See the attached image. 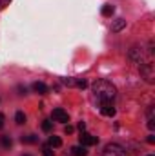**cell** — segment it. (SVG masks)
<instances>
[{
    "label": "cell",
    "instance_id": "6da1fadb",
    "mask_svg": "<svg viewBox=\"0 0 155 156\" xmlns=\"http://www.w3.org/2000/svg\"><path fill=\"white\" fill-rule=\"evenodd\" d=\"M91 93H93V98L102 104V102H113L117 94L115 85L108 80H97L93 85H91Z\"/></svg>",
    "mask_w": 155,
    "mask_h": 156
},
{
    "label": "cell",
    "instance_id": "7a4b0ae2",
    "mask_svg": "<svg viewBox=\"0 0 155 156\" xmlns=\"http://www.w3.org/2000/svg\"><path fill=\"white\" fill-rule=\"evenodd\" d=\"M128 58H130L133 64H139V66H142V64H146V51H144L142 47L135 45V47H131V49H130V53H128Z\"/></svg>",
    "mask_w": 155,
    "mask_h": 156
},
{
    "label": "cell",
    "instance_id": "3957f363",
    "mask_svg": "<svg viewBox=\"0 0 155 156\" xmlns=\"http://www.w3.org/2000/svg\"><path fill=\"white\" fill-rule=\"evenodd\" d=\"M141 76L144 78L148 83H153L155 82V66L152 62H146L141 66Z\"/></svg>",
    "mask_w": 155,
    "mask_h": 156
},
{
    "label": "cell",
    "instance_id": "277c9868",
    "mask_svg": "<svg viewBox=\"0 0 155 156\" xmlns=\"http://www.w3.org/2000/svg\"><path fill=\"white\" fill-rule=\"evenodd\" d=\"M102 156H126V151L119 144H108L102 151Z\"/></svg>",
    "mask_w": 155,
    "mask_h": 156
},
{
    "label": "cell",
    "instance_id": "5b68a950",
    "mask_svg": "<svg viewBox=\"0 0 155 156\" xmlns=\"http://www.w3.org/2000/svg\"><path fill=\"white\" fill-rule=\"evenodd\" d=\"M78 142H80V145H84V147H88V145H97L99 144V138L97 136H91V134H88V133H80V136H78Z\"/></svg>",
    "mask_w": 155,
    "mask_h": 156
},
{
    "label": "cell",
    "instance_id": "8992f818",
    "mask_svg": "<svg viewBox=\"0 0 155 156\" xmlns=\"http://www.w3.org/2000/svg\"><path fill=\"white\" fill-rule=\"evenodd\" d=\"M53 120L55 122H60V123H66V122H70V116H68V113L64 111V109H60V107H57V109H53Z\"/></svg>",
    "mask_w": 155,
    "mask_h": 156
},
{
    "label": "cell",
    "instance_id": "52a82bcc",
    "mask_svg": "<svg viewBox=\"0 0 155 156\" xmlns=\"http://www.w3.org/2000/svg\"><path fill=\"white\" fill-rule=\"evenodd\" d=\"M100 105V113L104 116H115V107H113V102H102L99 104Z\"/></svg>",
    "mask_w": 155,
    "mask_h": 156
},
{
    "label": "cell",
    "instance_id": "ba28073f",
    "mask_svg": "<svg viewBox=\"0 0 155 156\" xmlns=\"http://www.w3.org/2000/svg\"><path fill=\"white\" fill-rule=\"evenodd\" d=\"M126 27V20L124 18H117L115 22L112 24V33H119V31H122Z\"/></svg>",
    "mask_w": 155,
    "mask_h": 156
},
{
    "label": "cell",
    "instance_id": "9c48e42d",
    "mask_svg": "<svg viewBox=\"0 0 155 156\" xmlns=\"http://www.w3.org/2000/svg\"><path fill=\"white\" fill-rule=\"evenodd\" d=\"M70 154L71 156H88V151H86L84 145H75V147L70 149Z\"/></svg>",
    "mask_w": 155,
    "mask_h": 156
},
{
    "label": "cell",
    "instance_id": "30bf717a",
    "mask_svg": "<svg viewBox=\"0 0 155 156\" xmlns=\"http://www.w3.org/2000/svg\"><path fill=\"white\" fill-rule=\"evenodd\" d=\"M33 91L39 93V94H46V93H47V85H46L44 82H35V83H33Z\"/></svg>",
    "mask_w": 155,
    "mask_h": 156
},
{
    "label": "cell",
    "instance_id": "8fae6325",
    "mask_svg": "<svg viewBox=\"0 0 155 156\" xmlns=\"http://www.w3.org/2000/svg\"><path fill=\"white\" fill-rule=\"evenodd\" d=\"M100 13H102V16H112V15L115 13V7H113L112 4H104L102 9H100Z\"/></svg>",
    "mask_w": 155,
    "mask_h": 156
},
{
    "label": "cell",
    "instance_id": "7c38bea8",
    "mask_svg": "<svg viewBox=\"0 0 155 156\" xmlns=\"http://www.w3.org/2000/svg\"><path fill=\"white\" fill-rule=\"evenodd\" d=\"M20 140H22V144H37L39 142V136L37 134H28V136H22Z\"/></svg>",
    "mask_w": 155,
    "mask_h": 156
},
{
    "label": "cell",
    "instance_id": "4fadbf2b",
    "mask_svg": "<svg viewBox=\"0 0 155 156\" xmlns=\"http://www.w3.org/2000/svg\"><path fill=\"white\" fill-rule=\"evenodd\" d=\"M15 122H17L18 125H22V123H26V115H24L22 111H17V115H15Z\"/></svg>",
    "mask_w": 155,
    "mask_h": 156
},
{
    "label": "cell",
    "instance_id": "5bb4252c",
    "mask_svg": "<svg viewBox=\"0 0 155 156\" xmlns=\"http://www.w3.org/2000/svg\"><path fill=\"white\" fill-rule=\"evenodd\" d=\"M49 145H51V147H60V145H62V140H60L59 136H51V138H49Z\"/></svg>",
    "mask_w": 155,
    "mask_h": 156
},
{
    "label": "cell",
    "instance_id": "9a60e30c",
    "mask_svg": "<svg viewBox=\"0 0 155 156\" xmlns=\"http://www.w3.org/2000/svg\"><path fill=\"white\" fill-rule=\"evenodd\" d=\"M51 127H53V122H51V120H44V122H42V131H44V133H49Z\"/></svg>",
    "mask_w": 155,
    "mask_h": 156
},
{
    "label": "cell",
    "instance_id": "2e32d148",
    "mask_svg": "<svg viewBox=\"0 0 155 156\" xmlns=\"http://www.w3.org/2000/svg\"><path fill=\"white\" fill-rule=\"evenodd\" d=\"M75 85H77L78 89H86V87H88V82H86L84 78H77V80H75Z\"/></svg>",
    "mask_w": 155,
    "mask_h": 156
},
{
    "label": "cell",
    "instance_id": "e0dca14e",
    "mask_svg": "<svg viewBox=\"0 0 155 156\" xmlns=\"http://www.w3.org/2000/svg\"><path fill=\"white\" fill-rule=\"evenodd\" d=\"M2 145H4V147H11V138L2 136Z\"/></svg>",
    "mask_w": 155,
    "mask_h": 156
},
{
    "label": "cell",
    "instance_id": "ac0fdd59",
    "mask_svg": "<svg viewBox=\"0 0 155 156\" xmlns=\"http://www.w3.org/2000/svg\"><path fill=\"white\" fill-rule=\"evenodd\" d=\"M150 118H155V107L153 105L148 107V120H150Z\"/></svg>",
    "mask_w": 155,
    "mask_h": 156
},
{
    "label": "cell",
    "instance_id": "d6986e66",
    "mask_svg": "<svg viewBox=\"0 0 155 156\" xmlns=\"http://www.w3.org/2000/svg\"><path fill=\"white\" fill-rule=\"evenodd\" d=\"M73 131H75V129H73L71 125H66V127H64V133H66V134H71Z\"/></svg>",
    "mask_w": 155,
    "mask_h": 156
},
{
    "label": "cell",
    "instance_id": "ffe728a7",
    "mask_svg": "<svg viewBox=\"0 0 155 156\" xmlns=\"http://www.w3.org/2000/svg\"><path fill=\"white\" fill-rule=\"evenodd\" d=\"M148 127H150V129H155V118H150V120H148Z\"/></svg>",
    "mask_w": 155,
    "mask_h": 156
},
{
    "label": "cell",
    "instance_id": "44dd1931",
    "mask_svg": "<svg viewBox=\"0 0 155 156\" xmlns=\"http://www.w3.org/2000/svg\"><path fill=\"white\" fill-rule=\"evenodd\" d=\"M42 156H53V151H49L47 147H44V153H42Z\"/></svg>",
    "mask_w": 155,
    "mask_h": 156
},
{
    "label": "cell",
    "instance_id": "7402d4cb",
    "mask_svg": "<svg viewBox=\"0 0 155 156\" xmlns=\"http://www.w3.org/2000/svg\"><path fill=\"white\" fill-rule=\"evenodd\" d=\"M78 131H80V133H82V131H84V129H86V123H84V122H78Z\"/></svg>",
    "mask_w": 155,
    "mask_h": 156
},
{
    "label": "cell",
    "instance_id": "603a6c76",
    "mask_svg": "<svg viewBox=\"0 0 155 156\" xmlns=\"http://www.w3.org/2000/svg\"><path fill=\"white\" fill-rule=\"evenodd\" d=\"M26 91H28V89H26L24 85H18V93H20V94H26Z\"/></svg>",
    "mask_w": 155,
    "mask_h": 156
},
{
    "label": "cell",
    "instance_id": "cb8c5ba5",
    "mask_svg": "<svg viewBox=\"0 0 155 156\" xmlns=\"http://www.w3.org/2000/svg\"><path fill=\"white\" fill-rule=\"evenodd\" d=\"M9 2H11V0H0V7H6V5H9Z\"/></svg>",
    "mask_w": 155,
    "mask_h": 156
},
{
    "label": "cell",
    "instance_id": "d4e9b609",
    "mask_svg": "<svg viewBox=\"0 0 155 156\" xmlns=\"http://www.w3.org/2000/svg\"><path fill=\"white\" fill-rule=\"evenodd\" d=\"M148 144H155V136H153V134H150V136H148Z\"/></svg>",
    "mask_w": 155,
    "mask_h": 156
},
{
    "label": "cell",
    "instance_id": "484cf974",
    "mask_svg": "<svg viewBox=\"0 0 155 156\" xmlns=\"http://www.w3.org/2000/svg\"><path fill=\"white\" fill-rule=\"evenodd\" d=\"M2 127H4V115L0 113V129H2Z\"/></svg>",
    "mask_w": 155,
    "mask_h": 156
},
{
    "label": "cell",
    "instance_id": "4316f807",
    "mask_svg": "<svg viewBox=\"0 0 155 156\" xmlns=\"http://www.w3.org/2000/svg\"><path fill=\"white\" fill-rule=\"evenodd\" d=\"M24 156H29V154H24Z\"/></svg>",
    "mask_w": 155,
    "mask_h": 156
},
{
    "label": "cell",
    "instance_id": "83f0119b",
    "mask_svg": "<svg viewBox=\"0 0 155 156\" xmlns=\"http://www.w3.org/2000/svg\"><path fill=\"white\" fill-rule=\"evenodd\" d=\"M150 156H152V154H150Z\"/></svg>",
    "mask_w": 155,
    "mask_h": 156
}]
</instances>
